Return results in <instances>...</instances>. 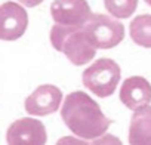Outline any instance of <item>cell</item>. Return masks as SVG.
<instances>
[{"label": "cell", "mask_w": 151, "mask_h": 145, "mask_svg": "<svg viewBox=\"0 0 151 145\" xmlns=\"http://www.w3.org/2000/svg\"><path fill=\"white\" fill-rule=\"evenodd\" d=\"M61 117L65 126L82 139L95 141L105 135L111 120L105 117L99 105L85 92H71L61 108Z\"/></svg>", "instance_id": "obj_1"}, {"label": "cell", "mask_w": 151, "mask_h": 145, "mask_svg": "<svg viewBox=\"0 0 151 145\" xmlns=\"http://www.w3.org/2000/svg\"><path fill=\"white\" fill-rule=\"evenodd\" d=\"M83 27L55 24L50 30L52 46L56 50L65 53L68 61L74 65L88 64L96 55V47L91 43Z\"/></svg>", "instance_id": "obj_2"}, {"label": "cell", "mask_w": 151, "mask_h": 145, "mask_svg": "<svg viewBox=\"0 0 151 145\" xmlns=\"http://www.w3.org/2000/svg\"><path fill=\"white\" fill-rule=\"evenodd\" d=\"M120 82V67L110 58L95 61L83 72V85L96 96L108 98Z\"/></svg>", "instance_id": "obj_3"}, {"label": "cell", "mask_w": 151, "mask_h": 145, "mask_svg": "<svg viewBox=\"0 0 151 145\" xmlns=\"http://www.w3.org/2000/svg\"><path fill=\"white\" fill-rule=\"evenodd\" d=\"M85 33L96 49L116 47L124 39V27L116 17L102 14H92L91 19L85 24Z\"/></svg>", "instance_id": "obj_4"}, {"label": "cell", "mask_w": 151, "mask_h": 145, "mask_svg": "<svg viewBox=\"0 0 151 145\" xmlns=\"http://www.w3.org/2000/svg\"><path fill=\"white\" fill-rule=\"evenodd\" d=\"M50 14L55 24L70 27H83L92 17L86 0H53Z\"/></svg>", "instance_id": "obj_5"}, {"label": "cell", "mask_w": 151, "mask_h": 145, "mask_svg": "<svg viewBox=\"0 0 151 145\" xmlns=\"http://www.w3.org/2000/svg\"><path fill=\"white\" fill-rule=\"evenodd\" d=\"M27 27L28 15L21 5L6 2L0 6V40H17L22 37Z\"/></svg>", "instance_id": "obj_6"}, {"label": "cell", "mask_w": 151, "mask_h": 145, "mask_svg": "<svg viewBox=\"0 0 151 145\" xmlns=\"http://www.w3.org/2000/svg\"><path fill=\"white\" fill-rule=\"evenodd\" d=\"M47 135L42 121L36 118H19L14 121L6 133L9 145H43Z\"/></svg>", "instance_id": "obj_7"}, {"label": "cell", "mask_w": 151, "mask_h": 145, "mask_svg": "<svg viewBox=\"0 0 151 145\" xmlns=\"http://www.w3.org/2000/svg\"><path fill=\"white\" fill-rule=\"evenodd\" d=\"M61 101V89L52 85H43L25 99V111L31 116H47L58 111Z\"/></svg>", "instance_id": "obj_8"}, {"label": "cell", "mask_w": 151, "mask_h": 145, "mask_svg": "<svg viewBox=\"0 0 151 145\" xmlns=\"http://www.w3.org/2000/svg\"><path fill=\"white\" fill-rule=\"evenodd\" d=\"M120 99L129 110H139L151 101V85L144 77H129L122 85Z\"/></svg>", "instance_id": "obj_9"}, {"label": "cell", "mask_w": 151, "mask_h": 145, "mask_svg": "<svg viewBox=\"0 0 151 145\" xmlns=\"http://www.w3.org/2000/svg\"><path fill=\"white\" fill-rule=\"evenodd\" d=\"M129 142L132 145H151V107L135 110L129 126Z\"/></svg>", "instance_id": "obj_10"}, {"label": "cell", "mask_w": 151, "mask_h": 145, "mask_svg": "<svg viewBox=\"0 0 151 145\" xmlns=\"http://www.w3.org/2000/svg\"><path fill=\"white\" fill-rule=\"evenodd\" d=\"M130 37L136 45L151 47V15H139L130 22Z\"/></svg>", "instance_id": "obj_11"}, {"label": "cell", "mask_w": 151, "mask_h": 145, "mask_svg": "<svg viewBox=\"0 0 151 145\" xmlns=\"http://www.w3.org/2000/svg\"><path fill=\"white\" fill-rule=\"evenodd\" d=\"M105 9L116 18H129L138 6V0H104Z\"/></svg>", "instance_id": "obj_12"}, {"label": "cell", "mask_w": 151, "mask_h": 145, "mask_svg": "<svg viewBox=\"0 0 151 145\" xmlns=\"http://www.w3.org/2000/svg\"><path fill=\"white\" fill-rule=\"evenodd\" d=\"M18 2H21L24 6H28V8H34L37 5H40L43 0H18Z\"/></svg>", "instance_id": "obj_13"}, {"label": "cell", "mask_w": 151, "mask_h": 145, "mask_svg": "<svg viewBox=\"0 0 151 145\" xmlns=\"http://www.w3.org/2000/svg\"><path fill=\"white\" fill-rule=\"evenodd\" d=\"M145 3H147V5H150V6H151V0H145Z\"/></svg>", "instance_id": "obj_14"}]
</instances>
